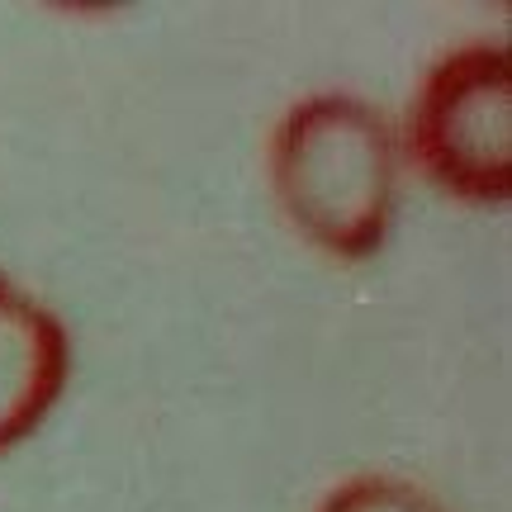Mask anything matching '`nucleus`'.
<instances>
[{
    "mask_svg": "<svg viewBox=\"0 0 512 512\" xmlns=\"http://www.w3.org/2000/svg\"><path fill=\"white\" fill-rule=\"evenodd\" d=\"M271 185L285 219L332 261L384 247L399 204V143L370 100L323 91L294 100L271 133Z\"/></svg>",
    "mask_w": 512,
    "mask_h": 512,
    "instance_id": "1",
    "label": "nucleus"
},
{
    "mask_svg": "<svg viewBox=\"0 0 512 512\" xmlns=\"http://www.w3.org/2000/svg\"><path fill=\"white\" fill-rule=\"evenodd\" d=\"M408 147L441 195L465 204H508L512 81L503 43H465L422 76L408 114Z\"/></svg>",
    "mask_w": 512,
    "mask_h": 512,
    "instance_id": "2",
    "label": "nucleus"
},
{
    "mask_svg": "<svg viewBox=\"0 0 512 512\" xmlns=\"http://www.w3.org/2000/svg\"><path fill=\"white\" fill-rule=\"evenodd\" d=\"M72 375V337L43 299L0 275V456L34 437Z\"/></svg>",
    "mask_w": 512,
    "mask_h": 512,
    "instance_id": "3",
    "label": "nucleus"
},
{
    "mask_svg": "<svg viewBox=\"0 0 512 512\" xmlns=\"http://www.w3.org/2000/svg\"><path fill=\"white\" fill-rule=\"evenodd\" d=\"M313 512H446L422 484L403 475H351L323 494Z\"/></svg>",
    "mask_w": 512,
    "mask_h": 512,
    "instance_id": "4",
    "label": "nucleus"
}]
</instances>
